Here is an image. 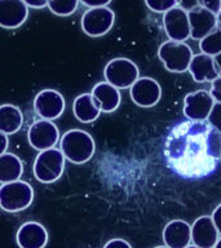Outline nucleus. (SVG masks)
<instances>
[{"label":"nucleus","mask_w":221,"mask_h":248,"mask_svg":"<svg viewBox=\"0 0 221 248\" xmlns=\"http://www.w3.org/2000/svg\"><path fill=\"white\" fill-rule=\"evenodd\" d=\"M164 158L171 170L182 177H205L220 162L221 133L207 120L181 122L167 135Z\"/></svg>","instance_id":"obj_1"},{"label":"nucleus","mask_w":221,"mask_h":248,"mask_svg":"<svg viewBox=\"0 0 221 248\" xmlns=\"http://www.w3.org/2000/svg\"><path fill=\"white\" fill-rule=\"evenodd\" d=\"M60 150L70 163L84 164L95 155L96 143L88 132L83 129H70L60 139Z\"/></svg>","instance_id":"obj_2"},{"label":"nucleus","mask_w":221,"mask_h":248,"mask_svg":"<svg viewBox=\"0 0 221 248\" xmlns=\"http://www.w3.org/2000/svg\"><path fill=\"white\" fill-rule=\"evenodd\" d=\"M34 201V189L26 181L9 182L0 186V208L5 212H19Z\"/></svg>","instance_id":"obj_3"},{"label":"nucleus","mask_w":221,"mask_h":248,"mask_svg":"<svg viewBox=\"0 0 221 248\" xmlns=\"http://www.w3.org/2000/svg\"><path fill=\"white\" fill-rule=\"evenodd\" d=\"M65 156L60 149L40 151L34 160V177L42 184H52L61 177L65 170Z\"/></svg>","instance_id":"obj_4"},{"label":"nucleus","mask_w":221,"mask_h":248,"mask_svg":"<svg viewBox=\"0 0 221 248\" xmlns=\"http://www.w3.org/2000/svg\"><path fill=\"white\" fill-rule=\"evenodd\" d=\"M104 77L109 83L116 89L131 88L140 78L139 67L135 62L128 58H114L105 66Z\"/></svg>","instance_id":"obj_5"},{"label":"nucleus","mask_w":221,"mask_h":248,"mask_svg":"<svg viewBox=\"0 0 221 248\" xmlns=\"http://www.w3.org/2000/svg\"><path fill=\"white\" fill-rule=\"evenodd\" d=\"M158 56L170 73H185L193 58V50L186 43L164 42L159 46Z\"/></svg>","instance_id":"obj_6"},{"label":"nucleus","mask_w":221,"mask_h":248,"mask_svg":"<svg viewBox=\"0 0 221 248\" xmlns=\"http://www.w3.org/2000/svg\"><path fill=\"white\" fill-rule=\"evenodd\" d=\"M115 22V13L108 7L89 8L81 16V29L91 38H100L111 30Z\"/></svg>","instance_id":"obj_7"},{"label":"nucleus","mask_w":221,"mask_h":248,"mask_svg":"<svg viewBox=\"0 0 221 248\" xmlns=\"http://www.w3.org/2000/svg\"><path fill=\"white\" fill-rule=\"evenodd\" d=\"M27 139L31 147L40 151L53 149L60 141V131L57 125L49 120H36L27 131Z\"/></svg>","instance_id":"obj_8"},{"label":"nucleus","mask_w":221,"mask_h":248,"mask_svg":"<svg viewBox=\"0 0 221 248\" xmlns=\"http://www.w3.org/2000/svg\"><path fill=\"white\" fill-rule=\"evenodd\" d=\"M65 98L54 89H43L34 98V110L43 120L58 119L65 111Z\"/></svg>","instance_id":"obj_9"},{"label":"nucleus","mask_w":221,"mask_h":248,"mask_svg":"<svg viewBox=\"0 0 221 248\" xmlns=\"http://www.w3.org/2000/svg\"><path fill=\"white\" fill-rule=\"evenodd\" d=\"M215 101L209 92L199 89L188 93L184 98V114L191 122H205L212 110Z\"/></svg>","instance_id":"obj_10"},{"label":"nucleus","mask_w":221,"mask_h":248,"mask_svg":"<svg viewBox=\"0 0 221 248\" xmlns=\"http://www.w3.org/2000/svg\"><path fill=\"white\" fill-rule=\"evenodd\" d=\"M132 101L140 108H153L158 104L162 97V88L158 81L153 78H139L129 88Z\"/></svg>","instance_id":"obj_11"},{"label":"nucleus","mask_w":221,"mask_h":248,"mask_svg":"<svg viewBox=\"0 0 221 248\" xmlns=\"http://www.w3.org/2000/svg\"><path fill=\"white\" fill-rule=\"evenodd\" d=\"M163 26L171 42L184 43L190 38V25L188 13L176 7L163 16Z\"/></svg>","instance_id":"obj_12"},{"label":"nucleus","mask_w":221,"mask_h":248,"mask_svg":"<svg viewBox=\"0 0 221 248\" xmlns=\"http://www.w3.org/2000/svg\"><path fill=\"white\" fill-rule=\"evenodd\" d=\"M29 17V8L23 0H0V27L15 30Z\"/></svg>","instance_id":"obj_13"},{"label":"nucleus","mask_w":221,"mask_h":248,"mask_svg":"<svg viewBox=\"0 0 221 248\" xmlns=\"http://www.w3.org/2000/svg\"><path fill=\"white\" fill-rule=\"evenodd\" d=\"M188 18L190 25V38L194 40L201 42L217 27L216 16L201 7V4L193 11L188 12Z\"/></svg>","instance_id":"obj_14"},{"label":"nucleus","mask_w":221,"mask_h":248,"mask_svg":"<svg viewBox=\"0 0 221 248\" xmlns=\"http://www.w3.org/2000/svg\"><path fill=\"white\" fill-rule=\"evenodd\" d=\"M16 240L19 248H44L48 243V232L40 222L29 221L17 230Z\"/></svg>","instance_id":"obj_15"},{"label":"nucleus","mask_w":221,"mask_h":248,"mask_svg":"<svg viewBox=\"0 0 221 248\" xmlns=\"http://www.w3.org/2000/svg\"><path fill=\"white\" fill-rule=\"evenodd\" d=\"M219 240V232L211 216H201L191 225V242L198 248H213Z\"/></svg>","instance_id":"obj_16"},{"label":"nucleus","mask_w":221,"mask_h":248,"mask_svg":"<svg viewBox=\"0 0 221 248\" xmlns=\"http://www.w3.org/2000/svg\"><path fill=\"white\" fill-rule=\"evenodd\" d=\"M163 242L168 248H186L191 243V225L184 220H172L163 229Z\"/></svg>","instance_id":"obj_17"},{"label":"nucleus","mask_w":221,"mask_h":248,"mask_svg":"<svg viewBox=\"0 0 221 248\" xmlns=\"http://www.w3.org/2000/svg\"><path fill=\"white\" fill-rule=\"evenodd\" d=\"M189 71L197 83H205V81L212 83L220 77L217 73L213 57L205 53L194 54L189 65Z\"/></svg>","instance_id":"obj_18"},{"label":"nucleus","mask_w":221,"mask_h":248,"mask_svg":"<svg viewBox=\"0 0 221 248\" xmlns=\"http://www.w3.org/2000/svg\"><path fill=\"white\" fill-rule=\"evenodd\" d=\"M91 94L93 98L97 101V104L100 105L101 112H114L116 108H119L122 96H120L119 89L112 87L106 81L97 83L93 87Z\"/></svg>","instance_id":"obj_19"},{"label":"nucleus","mask_w":221,"mask_h":248,"mask_svg":"<svg viewBox=\"0 0 221 248\" xmlns=\"http://www.w3.org/2000/svg\"><path fill=\"white\" fill-rule=\"evenodd\" d=\"M73 112L80 123L87 124L92 123L100 116L101 108L91 93H83L74 100Z\"/></svg>","instance_id":"obj_20"},{"label":"nucleus","mask_w":221,"mask_h":248,"mask_svg":"<svg viewBox=\"0 0 221 248\" xmlns=\"http://www.w3.org/2000/svg\"><path fill=\"white\" fill-rule=\"evenodd\" d=\"M23 125V114L15 105L5 104L0 106V133L13 135Z\"/></svg>","instance_id":"obj_21"},{"label":"nucleus","mask_w":221,"mask_h":248,"mask_svg":"<svg viewBox=\"0 0 221 248\" xmlns=\"http://www.w3.org/2000/svg\"><path fill=\"white\" fill-rule=\"evenodd\" d=\"M23 163L17 155L5 153L0 156V184H9L21 180Z\"/></svg>","instance_id":"obj_22"},{"label":"nucleus","mask_w":221,"mask_h":248,"mask_svg":"<svg viewBox=\"0 0 221 248\" xmlns=\"http://www.w3.org/2000/svg\"><path fill=\"white\" fill-rule=\"evenodd\" d=\"M199 49L202 50V53L211 57L221 53V30L219 27H216L205 39H202L199 42Z\"/></svg>","instance_id":"obj_23"},{"label":"nucleus","mask_w":221,"mask_h":248,"mask_svg":"<svg viewBox=\"0 0 221 248\" xmlns=\"http://www.w3.org/2000/svg\"><path fill=\"white\" fill-rule=\"evenodd\" d=\"M80 1L78 0H69V1H61V0H48V8L49 11L60 17H67L75 13L79 7Z\"/></svg>","instance_id":"obj_24"},{"label":"nucleus","mask_w":221,"mask_h":248,"mask_svg":"<svg viewBox=\"0 0 221 248\" xmlns=\"http://www.w3.org/2000/svg\"><path fill=\"white\" fill-rule=\"evenodd\" d=\"M146 7L155 13H167L178 5L176 0H146Z\"/></svg>","instance_id":"obj_25"},{"label":"nucleus","mask_w":221,"mask_h":248,"mask_svg":"<svg viewBox=\"0 0 221 248\" xmlns=\"http://www.w3.org/2000/svg\"><path fill=\"white\" fill-rule=\"evenodd\" d=\"M208 124L212 128H215L217 132L221 133V104L215 102L212 110L209 112L208 119H207Z\"/></svg>","instance_id":"obj_26"},{"label":"nucleus","mask_w":221,"mask_h":248,"mask_svg":"<svg viewBox=\"0 0 221 248\" xmlns=\"http://www.w3.org/2000/svg\"><path fill=\"white\" fill-rule=\"evenodd\" d=\"M199 4H201V7L205 8L207 11H209L215 16H217L221 12L220 0H203V1H199Z\"/></svg>","instance_id":"obj_27"},{"label":"nucleus","mask_w":221,"mask_h":248,"mask_svg":"<svg viewBox=\"0 0 221 248\" xmlns=\"http://www.w3.org/2000/svg\"><path fill=\"white\" fill-rule=\"evenodd\" d=\"M209 94L212 96V98L215 102H219V104H221V77H219L216 80L212 81Z\"/></svg>","instance_id":"obj_28"},{"label":"nucleus","mask_w":221,"mask_h":248,"mask_svg":"<svg viewBox=\"0 0 221 248\" xmlns=\"http://www.w3.org/2000/svg\"><path fill=\"white\" fill-rule=\"evenodd\" d=\"M104 248H132V246L128 243L127 240L115 238V239L109 240L108 243L104 246Z\"/></svg>","instance_id":"obj_29"},{"label":"nucleus","mask_w":221,"mask_h":248,"mask_svg":"<svg viewBox=\"0 0 221 248\" xmlns=\"http://www.w3.org/2000/svg\"><path fill=\"white\" fill-rule=\"evenodd\" d=\"M211 218H212V222L213 225H215V228L217 229L219 235H221V204H219L216 208H215Z\"/></svg>","instance_id":"obj_30"},{"label":"nucleus","mask_w":221,"mask_h":248,"mask_svg":"<svg viewBox=\"0 0 221 248\" xmlns=\"http://www.w3.org/2000/svg\"><path fill=\"white\" fill-rule=\"evenodd\" d=\"M109 3H110V0H81V4L88 7V9L89 8L108 7Z\"/></svg>","instance_id":"obj_31"},{"label":"nucleus","mask_w":221,"mask_h":248,"mask_svg":"<svg viewBox=\"0 0 221 248\" xmlns=\"http://www.w3.org/2000/svg\"><path fill=\"white\" fill-rule=\"evenodd\" d=\"M27 8H34V9H42L44 7H48L47 0H25Z\"/></svg>","instance_id":"obj_32"},{"label":"nucleus","mask_w":221,"mask_h":248,"mask_svg":"<svg viewBox=\"0 0 221 248\" xmlns=\"http://www.w3.org/2000/svg\"><path fill=\"white\" fill-rule=\"evenodd\" d=\"M199 5V1L197 0H189V1H178V7L181 8L182 11H185L186 13L190 11H193L194 8H197Z\"/></svg>","instance_id":"obj_33"},{"label":"nucleus","mask_w":221,"mask_h":248,"mask_svg":"<svg viewBox=\"0 0 221 248\" xmlns=\"http://www.w3.org/2000/svg\"><path fill=\"white\" fill-rule=\"evenodd\" d=\"M8 143H9L8 136L3 135V133H0V156L7 153Z\"/></svg>","instance_id":"obj_34"},{"label":"nucleus","mask_w":221,"mask_h":248,"mask_svg":"<svg viewBox=\"0 0 221 248\" xmlns=\"http://www.w3.org/2000/svg\"><path fill=\"white\" fill-rule=\"evenodd\" d=\"M213 61H215V65H216L217 73H219V75L221 77V53L215 56V57H213Z\"/></svg>","instance_id":"obj_35"},{"label":"nucleus","mask_w":221,"mask_h":248,"mask_svg":"<svg viewBox=\"0 0 221 248\" xmlns=\"http://www.w3.org/2000/svg\"><path fill=\"white\" fill-rule=\"evenodd\" d=\"M216 21H217V27L221 30V12L216 16Z\"/></svg>","instance_id":"obj_36"},{"label":"nucleus","mask_w":221,"mask_h":248,"mask_svg":"<svg viewBox=\"0 0 221 248\" xmlns=\"http://www.w3.org/2000/svg\"><path fill=\"white\" fill-rule=\"evenodd\" d=\"M213 248H221V238H219L216 246H215V247H213Z\"/></svg>","instance_id":"obj_37"},{"label":"nucleus","mask_w":221,"mask_h":248,"mask_svg":"<svg viewBox=\"0 0 221 248\" xmlns=\"http://www.w3.org/2000/svg\"><path fill=\"white\" fill-rule=\"evenodd\" d=\"M154 248H168V247H166V246H158V247H154Z\"/></svg>","instance_id":"obj_38"},{"label":"nucleus","mask_w":221,"mask_h":248,"mask_svg":"<svg viewBox=\"0 0 221 248\" xmlns=\"http://www.w3.org/2000/svg\"><path fill=\"white\" fill-rule=\"evenodd\" d=\"M186 248H198V247H195V246H189V247H186Z\"/></svg>","instance_id":"obj_39"},{"label":"nucleus","mask_w":221,"mask_h":248,"mask_svg":"<svg viewBox=\"0 0 221 248\" xmlns=\"http://www.w3.org/2000/svg\"><path fill=\"white\" fill-rule=\"evenodd\" d=\"M220 162H221V158H220Z\"/></svg>","instance_id":"obj_40"},{"label":"nucleus","mask_w":221,"mask_h":248,"mask_svg":"<svg viewBox=\"0 0 221 248\" xmlns=\"http://www.w3.org/2000/svg\"><path fill=\"white\" fill-rule=\"evenodd\" d=\"M220 3H221V0H220Z\"/></svg>","instance_id":"obj_41"}]
</instances>
